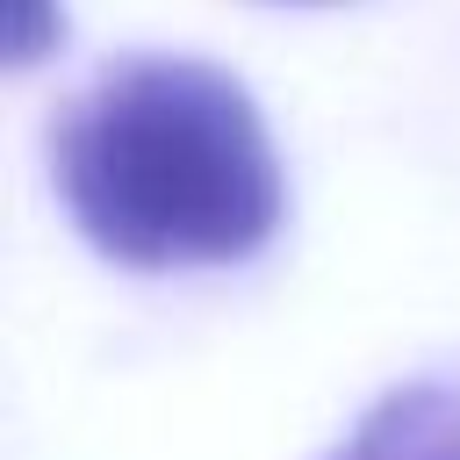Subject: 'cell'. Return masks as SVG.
I'll list each match as a JSON object with an SVG mask.
<instances>
[{"label":"cell","mask_w":460,"mask_h":460,"mask_svg":"<svg viewBox=\"0 0 460 460\" xmlns=\"http://www.w3.org/2000/svg\"><path fill=\"white\" fill-rule=\"evenodd\" d=\"M50 180L79 237L129 273L252 259L280 230V158L252 93L201 58L101 65L50 122Z\"/></svg>","instance_id":"cell-1"},{"label":"cell","mask_w":460,"mask_h":460,"mask_svg":"<svg viewBox=\"0 0 460 460\" xmlns=\"http://www.w3.org/2000/svg\"><path fill=\"white\" fill-rule=\"evenodd\" d=\"M331 460H460V395L438 381L388 388Z\"/></svg>","instance_id":"cell-2"},{"label":"cell","mask_w":460,"mask_h":460,"mask_svg":"<svg viewBox=\"0 0 460 460\" xmlns=\"http://www.w3.org/2000/svg\"><path fill=\"white\" fill-rule=\"evenodd\" d=\"M58 36H65L58 0H14V29H7V58H14V65H36Z\"/></svg>","instance_id":"cell-3"}]
</instances>
